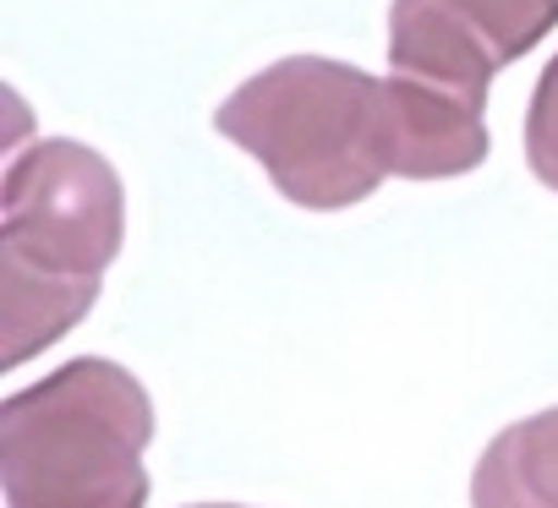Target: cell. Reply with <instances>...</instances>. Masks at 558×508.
I'll use <instances>...</instances> for the list:
<instances>
[{"label": "cell", "instance_id": "cell-1", "mask_svg": "<svg viewBox=\"0 0 558 508\" xmlns=\"http://www.w3.org/2000/svg\"><path fill=\"white\" fill-rule=\"evenodd\" d=\"M121 175L83 143H34L7 164V318L0 361L17 372L45 345L72 334L94 301L99 280L121 251L126 208Z\"/></svg>", "mask_w": 558, "mask_h": 508}, {"label": "cell", "instance_id": "cell-7", "mask_svg": "<svg viewBox=\"0 0 558 508\" xmlns=\"http://www.w3.org/2000/svg\"><path fill=\"white\" fill-rule=\"evenodd\" d=\"M525 164L542 186L558 191V55L547 61L536 94H531V115H525Z\"/></svg>", "mask_w": 558, "mask_h": 508}, {"label": "cell", "instance_id": "cell-8", "mask_svg": "<svg viewBox=\"0 0 558 508\" xmlns=\"http://www.w3.org/2000/svg\"><path fill=\"white\" fill-rule=\"evenodd\" d=\"M192 508H241V503H192Z\"/></svg>", "mask_w": 558, "mask_h": 508}, {"label": "cell", "instance_id": "cell-4", "mask_svg": "<svg viewBox=\"0 0 558 508\" xmlns=\"http://www.w3.org/2000/svg\"><path fill=\"white\" fill-rule=\"evenodd\" d=\"M558 28V0H395L389 66L487 104L493 77Z\"/></svg>", "mask_w": 558, "mask_h": 508}, {"label": "cell", "instance_id": "cell-6", "mask_svg": "<svg viewBox=\"0 0 558 508\" xmlns=\"http://www.w3.org/2000/svg\"><path fill=\"white\" fill-rule=\"evenodd\" d=\"M471 508H558V410L525 416L482 448Z\"/></svg>", "mask_w": 558, "mask_h": 508}, {"label": "cell", "instance_id": "cell-5", "mask_svg": "<svg viewBox=\"0 0 558 508\" xmlns=\"http://www.w3.org/2000/svg\"><path fill=\"white\" fill-rule=\"evenodd\" d=\"M487 104L422 77H384V170L405 181L465 175L487 159Z\"/></svg>", "mask_w": 558, "mask_h": 508}, {"label": "cell", "instance_id": "cell-3", "mask_svg": "<svg viewBox=\"0 0 558 508\" xmlns=\"http://www.w3.org/2000/svg\"><path fill=\"white\" fill-rule=\"evenodd\" d=\"M214 126L246 148L296 208L335 213L389 181L384 77H367L345 61H274L219 104Z\"/></svg>", "mask_w": 558, "mask_h": 508}, {"label": "cell", "instance_id": "cell-2", "mask_svg": "<svg viewBox=\"0 0 558 508\" xmlns=\"http://www.w3.org/2000/svg\"><path fill=\"white\" fill-rule=\"evenodd\" d=\"M148 437V388L116 361L77 356L0 405L7 508H143Z\"/></svg>", "mask_w": 558, "mask_h": 508}]
</instances>
